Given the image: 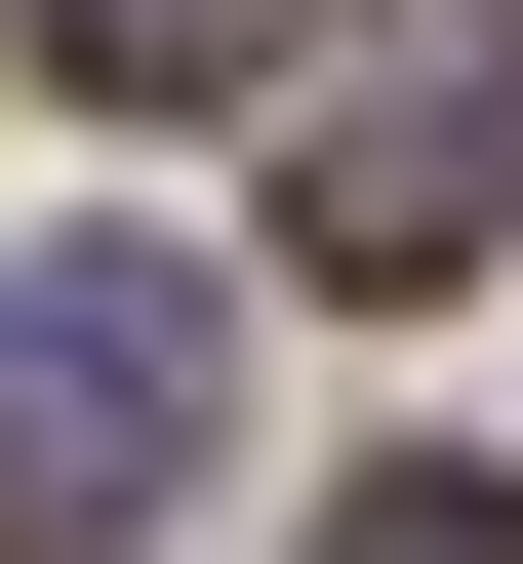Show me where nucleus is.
<instances>
[{"label": "nucleus", "instance_id": "f03ea898", "mask_svg": "<svg viewBox=\"0 0 523 564\" xmlns=\"http://www.w3.org/2000/svg\"><path fill=\"white\" fill-rule=\"evenodd\" d=\"M282 242H323V282H483V41H362L323 162H282Z\"/></svg>", "mask_w": 523, "mask_h": 564}, {"label": "nucleus", "instance_id": "7ed1b4c3", "mask_svg": "<svg viewBox=\"0 0 523 564\" xmlns=\"http://www.w3.org/2000/svg\"><path fill=\"white\" fill-rule=\"evenodd\" d=\"M41 82H282V0H0Z\"/></svg>", "mask_w": 523, "mask_h": 564}, {"label": "nucleus", "instance_id": "20e7f679", "mask_svg": "<svg viewBox=\"0 0 523 564\" xmlns=\"http://www.w3.org/2000/svg\"><path fill=\"white\" fill-rule=\"evenodd\" d=\"M323 564H523V484H362V524H323Z\"/></svg>", "mask_w": 523, "mask_h": 564}, {"label": "nucleus", "instance_id": "f257e3e1", "mask_svg": "<svg viewBox=\"0 0 523 564\" xmlns=\"http://www.w3.org/2000/svg\"><path fill=\"white\" fill-rule=\"evenodd\" d=\"M201 484V282L162 242H0V524L81 564V524H162Z\"/></svg>", "mask_w": 523, "mask_h": 564}]
</instances>
